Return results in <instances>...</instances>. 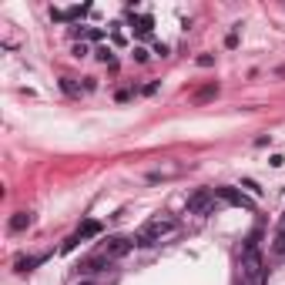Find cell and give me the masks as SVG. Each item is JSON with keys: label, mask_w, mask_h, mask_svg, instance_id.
I'll return each mask as SVG.
<instances>
[{"label": "cell", "mask_w": 285, "mask_h": 285, "mask_svg": "<svg viewBox=\"0 0 285 285\" xmlns=\"http://www.w3.org/2000/svg\"><path fill=\"white\" fill-rule=\"evenodd\" d=\"M134 60H138V64H144V60H148V51H144V47H134Z\"/></svg>", "instance_id": "14"}, {"label": "cell", "mask_w": 285, "mask_h": 285, "mask_svg": "<svg viewBox=\"0 0 285 285\" xmlns=\"http://www.w3.org/2000/svg\"><path fill=\"white\" fill-rule=\"evenodd\" d=\"M34 225V215L30 211H17L14 218H10V231H24V228Z\"/></svg>", "instance_id": "6"}, {"label": "cell", "mask_w": 285, "mask_h": 285, "mask_svg": "<svg viewBox=\"0 0 285 285\" xmlns=\"http://www.w3.org/2000/svg\"><path fill=\"white\" fill-rule=\"evenodd\" d=\"M225 47H238V34H228V37H225Z\"/></svg>", "instance_id": "16"}, {"label": "cell", "mask_w": 285, "mask_h": 285, "mask_svg": "<svg viewBox=\"0 0 285 285\" xmlns=\"http://www.w3.org/2000/svg\"><path fill=\"white\" fill-rule=\"evenodd\" d=\"M215 195H218L222 201H228V205H235V208H245V211L255 208V205H252V198H245L242 191H235V188H215Z\"/></svg>", "instance_id": "3"}, {"label": "cell", "mask_w": 285, "mask_h": 285, "mask_svg": "<svg viewBox=\"0 0 285 285\" xmlns=\"http://www.w3.org/2000/svg\"><path fill=\"white\" fill-rule=\"evenodd\" d=\"M279 77H285V67H279Z\"/></svg>", "instance_id": "17"}, {"label": "cell", "mask_w": 285, "mask_h": 285, "mask_svg": "<svg viewBox=\"0 0 285 285\" xmlns=\"http://www.w3.org/2000/svg\"><path fill=\"white\" fill-rule=\"evenodd\" d=\"M131 245H134L131 238H108V245H104V252H101V255L111 262V258H121V255H128V252H131Z\"/></svg>", "instance_id": "4"}, {"label": "cell", "mask_w": 285, "mask_h": 285, "mask_svg": "<svg viewBox=\"0 0 285 285\" xmlns=\"http://www.w3.org/2000/svg\"><path fill=\"white\" fill-rule=\"evenodd\" d=\"M174 228H178V222H174V218H151L148 225L138 231L134 245H154V242H161L165 235H171Z\"/></svg>", "instance_id": "1"}, {"label": "cell", "mask_w": 285, "mask_h": 285, "mask_svg": "<svg viewBox=\"0 0 285 285\" xmlns=\"http://www.w3.org/2000/svg\"><path fill=\"white\" fill-rule=\"evenodd\" d=\"M77 235L87 242V238H97L101 235V222H94V218H87V222H81V228H77Z\"/></svg>", "instance_id": "5"}, {"label": "cell", "mask_w": 285, "mask_h": 285, "mask_svg": "<svg viewBox=\"0 0 285 285\" xmlns=\"http://www.w3.org/2000/svg\"><path fill=\"white\" fill-rule=\"evenodd\" d=\"M60 87H64V91H67L71 97H77V94H81V87L74 84V77H64V81H60Z\"/></svg>", "instance_id": "10"}, {"label": "cell", "mask_w": 285, "mask_h": 285, "mask_svg": "<svg viewBox=\"0 0 285 285\" xmlns=\"http://www.w3.org/2000/svg\"><path fill=\"white\" fill-rule=\"evenodd\" d=\"M268 165H272V168H282L285 158H282V154H272V158H268Z\"/></svg>", "instance_id": "15"}, {"label": "cell", "mask_w": 285, "mask_h": 285, "mask_svg": "<svg viewBox=\"0 0 285 285\" xmlns=\"http://www.w3.org/2000/svg\"><path fill=\"white\" fill-rule=\"evenodd\" d=\"M272 252H275V255L285 252V222H282V228H279V235H275V242H272Z\"/></svg>", "instance_id": "8"}, {"label": "cell", "mask_w": 285, "mask_h": 285, "mask_svg": "<svg viewBox=\"0 0 285 285\" xmlns=\"http://www.w3.org/2000/svg\"><path fill=\"white\" fill-rule=\"evenodd\" d=\"M97 60H104L108 67H114V54L108 51V47H97Z\"/></svg>", "instance_id": "11"}, {"label": "cell", "mask_w": 285, "mask_h": 285, "mask_svg": "<svg viewBox=\"0 0 285 285\" xmlns=\"http://www.w3.org/2000/svg\"><path fill=\"white\" fill-rule=\"evenodd\" d=\"M77 242H84V238H81V235H71V238L64 242V252H74V248H77Z\"/></svg>", "instance_id": "13"}, {"label": "cell", "mask_w": 285, "mask_h": 285, "mask_svg": "<svg viewBox=\"0 0 285 285\" xmlns=\"http://www.w3.org/2000/svg\"><path fill=\"white\" fill-rule=\"evenodd\" d=\"M195 64H198V67H215V54H198Z\"/></svg>", "instance_id": "12"}, {"label": "cell", "mask_w": 285, "mask_h": 285, "mask_svg": "<svg viewBox=\"0 0 285 285\" xmlns=\"http://www.w3.org/2000/svg\"><path fill=\"white\" fill-rule=\"evenodd\" d=\"M215 191H208V188H198L195 195L188 198V211L191 215H211V208H215Z\"/></svg>", "instance_id": "2"}, {"label": "cell", "mask_w": 285, "mask_h": 285, "mask_svg": "<svg viewBox=\"0 0 285 285\" xmlns=\"http://www.w3.org/2000/svg\"><path fill=\"white\" fill-rule=\"evenodd\" d=\"M215 94H218V84H205L201 91H195V101L201 104V101H211V97H215Z\"/></svg>", "instance_id": "7"}, {"label": "cell", "mask_w": 285, "mask_h": 285, "mask_svg": "<svg viewBox=\"0 0 285 285\" xmlns=\"http://www.w3.org/2000/svg\"><path fill=\"white\" fill-rule=\"evenodd\" d=\"M40 262H44V255H40V258H17V272H30V268L40 265Z\"/></svg>", "instance_id": "9"}]
</instances>
